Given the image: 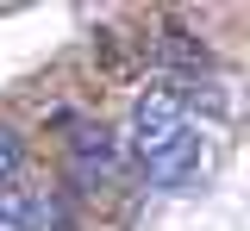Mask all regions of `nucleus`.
<instances>
[{
	"label": "nucleus",
	"instance_id": "7ed1b4c3",
	"mask_svg": "<svg viewBox=\"0 0 250 231\" xmlns=\"http://www.w3.org/2000/svg\"><path fill=\"white\" fill-rule=\"evenodd\" d=\"M19 181H25V144L0 125V194H13Z\"/></svg>",
	"mask_w": 250,
	"mask_h": 231
},
{
	"label": "nucleus",
	"instance_id": "f257e3e1",
	"mask_svg": "<svg viewBox=\"0 0 250 231\" xmlns=\"http://www.w3.org/2000/svg\"><path fill=\"white\" fill-rule=\"evenodd\" d=\"M131 137H138V156L150 169V181H163V188H188L207 169V144L188 125V100L175 88H150V94L138 100Z\"/></svg>",
	"mask_w": 250,
	"mask_h": 231
},
{
	"label": "nucleus",
	"instance_id": "f03ea898",
	"mask_svg": "<svg viewBox=\"0 0 250 231\" xmlns=\"http://www.w3.org/2000/svg\"><path fill=\"white\" fill-rule=\"evenodd\" d=\"M113 169H119V137L106 125H75V137H69V175L82 188H100Z\"/></svg>",
	"mask_w": 250,
	"mask_h": 231
}]
</instances>
